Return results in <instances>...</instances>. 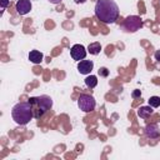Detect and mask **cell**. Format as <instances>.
Masks as SVG:
<instances>
[{"mask_svg": "<svg viewBox=\"0 0 160 160\" xmlns=\"http://www.w3.org/2000/svg\"><path fill=\"white\" fill-rule=\"evenodd\" d=\"M92 68H94V62H92L91 60H81V61H79V64H78V70H79V72L82 74V75L90 74L91 70H92Z\"/></svg>", "mask_w": 160, "mask_h": 160, "instance_id": "obj_8", "label": "cell"}, {"mask_svg": "<svg viewBox=\"0 0 160 160\" xmlns=\"http://www.w3.org/2000/svg\"><path fill=\"white\" fill-rule=\"evenodd\" d=\"M145 131V135L149 138V139H158L159 135H160V131H159V128L156 124H149L145 126L144 129Z\"/></svg>", "mask_w": 160, "mask_h": 160, "instance_id": "obj_9", "label": "cell"}, {"mask_svg": "<svg viewBox=\"0 0 160 160\" xmlns=\"http://www.w3.org/2000/svg\"><path fill=\"white\" fill-rule=\"evenodd\" d=\"M141 26H142V20L139 16H136V15L126 16L125 20H124V22H122V29L126 32H135Z\"/></svg>", "mask_w": 160, "mask_h": 160, "instance_id": "obj_4", "label": "cell"}, {"mask_svg": "<svg viewBox=\"0 0 160 160\" xmlns=\"http://www.w3.org/2000/svg\"><path fill=\"white\" fill-rule=\"evenodd\" d=\"M85 85H86L88 88H90V89L95 88V86L98 85V78H96L95 75H90V76H88V78L85 79Z\"/></svg>", "mask_w": 160, "mask_h": 160, "instance_id": "obj_13", "label": "cell"}, {"mask_svg": "<svg viewBox=\"0 0 160 160\" xmlns=\"http://www.w3.org/2000/svg\"><path fill=\"white\" fill-rule=\"evenodd\" d=\"M29 102L32 106V112L35 119H40L48 110L52 106V99L48 95H40V96H31L29 99Z\"/></svg>", "mask_w": 160, "mask_h": 160, "instance_id": "obj_3", "label": "cell"}, {"mask_svg": "<svg viewBox=\"0 0 160 160\" xmlns=\"http://www.w3.org/2000/svg\"><path fill=\"white\" fill-rule=\"evenodd\" d=\"M44 59V55L42 52L38 51V50H31L29 52V60L32 62V64H40Z\"/></svg>", "mask_w": 160, "mask_h": 160, "instance_id": "obj_10", "label": "cell"}, {"mask_svg": "<svg viewBox=\"0 0 160 160\" xmlns=\"http://www.w3.org/2000/svg\"><path fill=\"white\" fill-rule=\"evenodd\" d=\"M154 110L149 105V106H141L139 110H138V115L141 118V119H148L150 115H152Z\"/></svg>", "mask_w": 160, "mask_h": 160, "instance_id": "obj_11", "label": "cell"}, {"mask_svg": "<svg viewBox=\"0 0 160 160\" xmlns=\"http://www.w3.org/2000/svg\"><path fill=\"white\" fill-rule=\"evenodd\" d=\"M70 55L74 60L76 61H80V60H84L85 56H86V49L84 48V45L81 44H75L71 49H70Z\"/></svg>", "mask_w": 160, "mask_h": 160, "instance_id": "obj_6", "label": "cell"}, {"mask_svg": "<svg viewBox=\"0 0 160 160\" xmlns=\"http://www.w3.org/2000/svg\"><path fill=\"white\" fill-rule=\"evenodd\" d=\"M74 1H75L76 4H84V2L86 1V0H74Z\"/></svg>", "mask_w": 160, "mask_h": 160, "instance_id": "obj_20", "label": "cell"}, {"mask_svg": "<svg viewBox=\"0 0 160 160\" xmlns=\"http://www.w3.org/2000/svg\"><path fill=\"white\" fill-rule=\"evenodd\" d=\"M88 51H89L91 55H98V54H100V51H101V45H100V42H91V44H89Z\"/></svg>", "mask_w": 160, "mask_h": 160, "instance_id": "obj_12", "label": "cell"}, {"mask_svg": "<svg viewBox=\"0 0 160 160\" xmlns=\"http://www.w3.org/2000/svg\"><path fill=\"white\" fill-rule=\"evenodd\" d=\"M95 15L100 21L112 24L118 20L119 6L114 0H98L95 4Z\"/></svg>", "mask_w": 160, "mask_h": 160, "instance_id": "obj_1", "label": "cell"}, {"mask_svg": "<svg viewBox=\"0 0 160 160\" xmlns=\"http://www.w3.org/2000/svg\"><path fill=\"white\" fill-rule=\"evenodd\" d=\"M154 58L156 61H160V50H156L155 54H154Z\"/></svg>", "mask_w": 160, "mask_h": 160, "instance_id": "obj_18", "label": "cell"}, {"mask_svg": "<svg viewBox=\"0 0 160 160\" xmlns=\"http://www.w3.org/2000/svg\"><path fill=\"white\" fill-rule=\"evenodd\" d=\"M78 105L80 108V110H82L84 112H90L95 109L96 106V101L95 99L89 95V94H81L78 99Z\"/></svg>", "mask_w": 160, "mask_h": 160, "instance_id": "obj_5", "label": "cell"}, {"mask_svg": "<svg viewBox=\"0 0 160 160\" xmlns=\"http://www.w3.org/2000/svg\"><path fill=\"white\" fill-rule=\"evenodd\" d=\"M15 9L19 15H26L31 10V1L30 0H18L15 4Z\"/></svg>", "mask_w": 160, "mask_h": 160, "instance_id": "obj_7", "label": "cell"}, {"mask_svg": "<svg viewBox=\"0 0 160 160\" xmlns=\"http://www.w3.org/2000/svg\"><path fill=\"white\" fill-rule=\"evenodd\" d=\"M149 105L151 108H159L160 106V98L159 96H151L149 99Z\"/></svg>", "mask_w": 160, "mask_h": 160, "instance_id": "obj_14", "label": "cell"}, {"mask_svg": "<svg viewBox=\"0 0 160 160\" xmlns=\"http://www.w3.org/2000/svg\"><path fill=\"white\" fill-rule=\"evenodd\" d=\"M98 74H99L100 76H102V78H108V76H109V70H108L106 68H100L99 71H98Z\"/></svg>", "mask_w": 160, "mask_h": 160, "instance_id": "obj_15", "label": "cell"}, {"mask_svg": "<svg viewBox=\"0 0 160 160\" xmlns=\"http://www.w3.org/2000/svg\"><path fill=\"white\" fill-rule=\"evenodd\" d=\"M131 96H132L134 99H138V98H140V96H141V91L136 89V90H134V91L131 92Z\"/></svg>", "mask_w": 160, "mask_h": 160, "instance_id": "obj_16", "label": "cell"}, {"mask_svg": "<svg viewBox=\"0 0 160 160\" xmlns=\"http://www.w3.org/2000/svg\"><path fill=\"white\" fill-rule=\"evenodd\" d=\"M49 1H50L51 4H60L62 0H49Z\"/></svg>", "mask_w": 160, "mask_h": 160, "instance_id": "obj_19", "label": "cell"}, {"mask_svg": "<svg viewBox=\"0 0 160 160\" xmlns=\"http://www.w3.org/2000/svg\"><path fill=\"white\" fill-rule=\"evenodd\" d=\"M11 116L12 120L18 124V125H26L32 118H34V112H32V106L29 101H22V102H18L12 109H11Z\"/></svg>", "mask_w": 160, "mask_h": 160, "instance_id": "obj_2", "label": "cell"}, {"mask_svg": "<svg viewBox=\"0 0 160 160\" xmlns=\"http://www.w3.org/2000/svg\"><path fill=\"white\" fill-rule=\"evenodd\" d=\"M0 2H1V8L5 9V8L10 4V0H0Z\"/></svg>", "mask_w": 160, "mask_h": 160, "instance_id": "obj_17", "label": "cell"}]
</instances>
